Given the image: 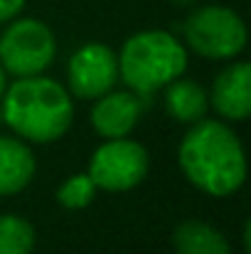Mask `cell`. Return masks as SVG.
Instances as JSON below:
<instances>
[{"instance_id":"5bb4252c","label":"cell","mask_w":251,"mask_h":254,"mask_svg":"<svg viewBox=\"0 0 251 254\" xmlns=\"http://www.w3.org/2000/svg\"><path fill=\"white\" fill-rule=\"evenodd\" d=\"M96 190H99V188L94 185V180L89 178V173H86V175H72V178H67V180L59 185L57 200H59L67 210H82L86 205H91Z\"/></svg>"},{"instance_id":"9c48e42d","label":"cell","mask_w":251,"mask_h":254,"mask_svg":"<svg viewBox=\"0 0 251 254\" xmlns=\"http://www.w3.org/2000/svg\"><path fill=\"white\" fill-rule=\"evenodd\" d=\"M212 104L219 116L229 121H244L251 114V64L237 62L227 67L212 89Z\"/></svg>"},{"instance_id":"8fae6325","label":"cell","mask_w":251,"mask_h":254,"mask_svg":"<svg viewBox=\"0 0 251 254\" xmlns=\"http://www.w3.org/2000/svg\"><path fill=\"white\" fill-rule=\"evenodd\" d=\"M209 106V96L197 82L175 79L165 86V109L167 114L182 124H197Z\"/></svg>"},{"instance_id":"8992f818","label":"cell","mask_w":251,"mask_h":254,"mask_svg":"<svg viewBox=\"0 0 251 254\" xmlns=\"http://www.w3.org/2000/svg\"><path fill=\"white\" fill-rule=\"evenodd\" d=\"M148 173V151L136 143L123 138H108L89 163V178L94 180L96 188L111 190V192H123L136 188Z\"/></svg>"},{"instance_id":"277c9868","label":"cell","mask_w":251,"mask_h":254,"mask_svg":"<svg viewBox=\"0 0 251 254\" xmlns=\"http://www.w3.org/2000/svg\"><path fill=\"white\" fill-rule=\"evenodd\" d=\"M187 45L207 60H232L247 45L244 20L224 5H204L185 20Z\"/></svg>"},{"instance_id":"7c38bea8","label":"cell","mask_w":251,"mask_h":254,"mask_svg":"<svg viewBox=\"0 0 251 254\" xmlns=\"http://www.w3.org/2000/svg\"><path fill=\"white\" fill-rule=\"evenodd\" d=\"M175 252L177 254H232L227 240L207 222L187 220L175 230Z\"/></svg>"},{"instance_id":"5b68a950","label":"cell","mask_w":251,"mask_h":254,"mask_svg":"<svg viewBox=\"0 0 251 254\" xmlns=\"http://www.w3.org/2000/svg\"><path fill=\"white\" fill-rule=\"evenodd\" d=\"M54 55L57 42L52 30L35 17L15 20L0 35V64L15 77L42 74L52 64Z\"/></svg>"},{"instance_id":"52a82bcc","label":"cell","mask_w":251,"mask_h":254,"mask_svg":"<svg viewBox=\"0 0 251 254\" xmlns=\"http://www.w3.org/2000/svg\"><path fill=\"white\" fill-rule=\"evenodd\" d=\"M69 89L79 99H99L111 91L118 79V60L111 47L101 42H89L79 47L69 60Z\"/></svg>"},{"instance_id":"30bf717a","label":"cell","mask_w":251,"mask_h":254,"mask_svg":"<svg viewBox=\"0 0 251 254\" xmlns=\"http://www.w3.org/2000/svg\"><path fill=\"white\" fill-rule=\"evenodd\" d=\"M32 175H35L32 151L17 138L0 136V197L25 190Z\"/></svg>"},{"instance_id":"4fadbf2b","label":"cell","mask_w":251,"mask_h":254,"mask_svg":"<svg viewBox=\"0 0 251 254\" xmlns=\"http://www.w3.org/2000/svg\"><path fill=\"white\" fill-rule=\"evenodd\" d=\"M32 247V225L17 215H0V254H30Z\"/></svg>"},{"instance_id":"3957f363","label":"cell","mask_w":251,"mask_h":254,"mask_svg":"<svg viewBox=\"0 0 251 254\" xmlns=\"http://www.w3.org/2000/svg\"><path fill=\"white\" fill-rule=\"evenodd\" d=\"M118 74L136 94H151L175 82L187 67V52L165 30H146L121 47Z\"/></svg>"},{"instance_id":"ac0fdd59","label":"cell","mask_w":251,"mask_h":254,"mask_svg":"<svg viewBox=\"0 0 251 254\" xmlns=\"http://www.w3.org/2000/svg\"><path fill=\"white\" fill-rule=\"evenodd\" d=\"M0 119H2V114H0Z\"/></svg>"},{"instance_id":"e0dca14e","label":"cell","mask_w":251,"mask_h":254,"mask_svg":"<svg viewBox=\"0 0 251 254\" xmlns=\"http://www.w3.org/2000/svg\"><path fill=\"white\" fill-rule=\"evenodd\" d=\"M175 5H192V2H197V0H172Z\"/></svg>"},{"instance_id":"2e32d148","label":"cell","mask_w":251,"mask_h":254,"mask_svg":"<svg viewBox=\"0 0 251 254\" xmlns=\"http://www.w3.org/2000/svg\"><path fill=\"white\" fill-rule=\"evenodd\" d=\"M2 91H5V69L0 64V96H2Z\"/></svg>"},{"instance_id":"6da1fadb","label":"cell","mask_w":251,"mask_h":254,"mask_svg":"<svg viewBox=\"0 0 251 254\" xmlns=\"http://www.w3.org/2000/svg\"><path fill=\"white\" fill-rule=\"evenodd\" d=\"M180 168L185 178L207 195L227 197L247 180V156L237 133L222 121L192 126L180 143Z\"/></svg>"},{"instance_id":"7a4b0ae2","label":"cell","mask_w":251,"mask_h":254,"mask_svg":"<svg viewBox=\"0 0 251 254\" xmlns=\"http://www.w3.org/2000/svg\"><path fill=\"white\" fill-rule=\"evenodd\" d=\"M0 114L17 136L35 143H52L69 131L74 106L64 86L35 74L17 77L12 86H5Z\"/></svg>"},{"instance_id":"ba28073f","label":"cell","mask_w":251,"mask_h":254,"mask_svg":"<svg viewBox=\"0 0 251 254\" xmlns=\"http://www.w3.org/2000/svg\"><path fill=\"white\" fill-rule=\"evenodd\" d=\"M143 114V101L131 91H106L91 111V124L103 138H123Z\"/></svg>"},{"instance_id":"9a60e30c","label":"cell","mask_w":251,"mask_h":254,"mask_svg":"<svg viewBox=\"0 0 251 254\" xmlns=\"http://www.w3.org/2000/svg\"><path fill=\"white\" fill-rule=\"evenodd\" d=\"M25 0H0V22L12 20L20 10H22Z\"/></svg>"}]
</instances>
